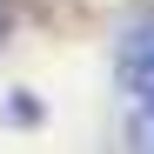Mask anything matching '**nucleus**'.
Here are the masks:
<instances>
[{"label": "nucleus", "instance_id": "obj_2", "mask_svg": "<svg viewBox=\"0 0 154 154\" xmlns=\"http://www.w3.org/2000/svg\"><path fill=\"white\" fill-rule=\"evenodd\" d=\"M40 121H47L40 94H34V87H7V127H20V134H34Z\"/></svg>", "mask_w": 154, "mask_h": 154}, {"label": "nucleus", "instance_id": "obj_1", "mask_svg": "<svg viewBox=\"0 0 154 154\" xmlns=\"http://www.w3.org/2000/svg\"><path fill=\"white\" fill-rule=\"evenodd\" d=\"M114 81L127 100H154V14H134L114 40Z\"/></svg>", "mask_w": 154, "mask_h": 154}, {"label": "nucleus", "instance_id": "obj_3", "mask_svg": "<svg viewBox=\"0 0 154 154\" xmlns=\"http://www.w3.org/2000/svg\"><path fill=\"white\" fill-rule=\"evenodd\" d=\"M127 147H154V100H134V114H127Z\"/></svg>", "mask_w": 154, "mask_h": 154}]
</instances>
